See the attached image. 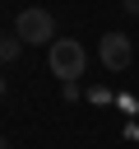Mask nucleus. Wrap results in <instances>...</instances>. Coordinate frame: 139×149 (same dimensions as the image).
<instances>
[{"mask_svg": "<svg viewBox=\"0 0 139 149\" xmlns=\"http://www.w3.org/2000/svg\"><path fill=\"white\" fill-rule=\"evenodd\" d=\"M83 61H88V56H83V47H79L74 37H56V42H51V51H46V65H51V74H60L65 84L83 74Z\"/></svg>", "mask_w": 139, "mask_h": 149, "instance_id": "1", "label": "nucleus"}, {"mask_svg": "<svg viewBox=\"0 0 139 149\" xmlns=\"http://www.w3.org/2000/svg\"><path fill=\"white\" fill-rule=\"evenodd\" d=\"M14 33H19V42H56V19L46 14V9H23L19 19H14Z\"/></svg>", "mask_w": 139, "mask_h": 149, "instance_id": "2", "label": "nucleus"}, {"mask_svg": "<svg viewBox=\"0 0 139 149\" xmlns=\"http://www.w3.org/2000/svg\"><path fill=\"white\" fill-rule=\"evenodd\" d=\"M97 51H102V65H107V70H125V65L134 61V47H130L125 33H107Z\"/></svg>", "mask_w": 139, "mask_h": 149, "instance_id": "3", "label": "nucleus"}, {"mask_svg": "<svg viewBox=\"0 0 139 149\" xmlns=\"http://www.w3.org/2000/svg\"><path fill=\"white\" fill-rule=\"evenodd\" d=\"M19 47H23L19 37H0V61H14V56H19Z\"/></svg>", "mask_w": 139, "mask_h": 149, "instance_id": "4", "label": "nucleus"}, {"mask_svg": "<svg viewBox=\"0 0 139 149\" xmlns=\"http://www.w3.org/2000/svg\"><path fill=\"white\" fill-rule=\"evenodd\" d=\"M125 9H130V14H139V0H125Z\"/></svg>", "mask_w": 139, "mask_h": 149, "instance_id": "5", "label": "nucleus"}, {"mask_svg": "<svg viewBox=\"0 0 139 149\" xmlns=\"http://www.w3.org/2000/svg\"><path fill=\"white\" fill-rule=\"evenodd\" d=\"M0 98H5V74H0Z\"/></svg>", "mask_w": 139, "mask_h": 149, "instance_id": "6", "label": "nucleus"}, {"mask_svg": "<svg viewBox=\"0 0 139 149\" xmlns=\"http://www.w3.org/2000/svg\"><path fill=\"white\" fill-rule=\"evenodd\" d=\"M0 149H9V144H5V140H0Z\"/></svg>", "mask_w": 139, "mask_h": 149, "instance_id": "7", "label": "nucleus"}]
</instances>
